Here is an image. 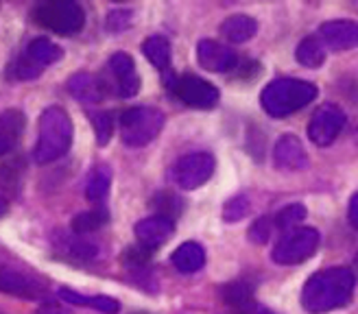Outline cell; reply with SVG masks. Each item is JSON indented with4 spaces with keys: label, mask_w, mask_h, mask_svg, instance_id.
Returning <instances> with one entry per match:
<instances>
[{
    "label": "cell",
    "mask_w": 358,
    "mask_h": 314,
    "mask_svg": "<svg viewBox=\"0 0 358 314\" xmlns=\"http://www.w3.org/2000/svg\"><path fill=\"white\" fill-rule=\"evenodd\" d=\"M214 157L210 153H188L179 157L173 166V181L182 190H194L203 186L212 174H214Z\"/></svg>",
    "instance_id": "obj_7"
},
{
    "label": "cell",
    "mask_w": 358,
    "mask_h": 314,
    "mask_svg": "<svg viewBox=\"0 0 358 314\" xmlns=\"http://www.w3.org/2000/svg\"><path fill=\"white\" fill-rule=\"evenodd\" d=\"M343 127H345V114L341 112V107L328 103V105H321L313 114L310 125H308V137L317 147H328L338 137Z\"/></svg>",
    "instance_id": "obj_9"
},
{
    "label": "cell",
    "mask_w": 358,
    "mask_h": 314,
    "mask_svg": "<svg viewBox=\"0 0 358 314\" xmlns=\"http://www.w3.org/2000/svg\"><path fill=\"white\" fill-rule=\"evenodd\" d=\"M131 11L127 9H116L112 11L110 15H107V20H105V27L107 31H112V33H118V31H124L129 24H131Z\"/></svg>",
    "instance_id": "obj_32"
},
{
    "label": "cell",
    "mask_w": 358,
    "mask_h": 314,
    "mask_svg": "<svg viewBox=\"0 0 358 314\" xmlns=\"http://www.w3.org/2000/svg\"><path fill=\"white\" fill-rule=\"evenodd\" d=\"M73 120L66 114V110L52 105L46 107L40 116V135L33 147L35 164H50L68 153L73 144Z\"/></svg>",
    "instance_id": "obj_2"
},
{
    "label": "cell",
    "mask_w": 358,
    "mask_h": 314,
    "mask_svg": "<svg viewBox=\"0 0 358 314\" xmlns=\"http://www.w3.org/2000/svg\"><path fill=\"white\" fill-rule=\"evenodd\" d=\"M142 52L145 57L157 68V70H166L171 66V42L162 35H153L145 44H142Z\"/></svg>",
    "instance_id": "obj_22"
},
{
    "label": "cell",
    "mask_w": 358,
    "mask_h": 314,
    "mask_svg": "<svg viewBox=\"0 0 358 314\" xmlns=\"http://www.w3.org/2000/svg\"><path fill=\"white\" fill-rule=\"evenodd\" d=\"M40 75H42V66L35 63L27 55V52L20 59H15V63L9 68V77L17 79V81H29V79H35V77H40Z\"/></svg>",
    "instance_id": "obj_28"
},
{
    "label": "cell",
    "mask_w": 358,
    "mask_h": 314,
    "mask_svg": "<svg viewBox=\"0 0 358 314\" xmlns=\"http://www.w3.org/2000/svg\"><path fill=\"white\" fill-rule=\"evenodd\" d=\"M35 314H62L59 310H40V312H35Z\"/></svg>",
    "instance_id": "obj_36"
},
{
    "label": "cell",
    "mask_w": 358,
    "mask_h": 314,
    "mask_svg": "<svg viewBox=\"0 0 358 314\" xmlns=\"http://www.w3.org/2000/svg\"><path fill=\"white\" fill-rule=\"evenodd\" d=\"M173 92L179 100L194 110H212L219 103V87L194 75L179 77L173 83Z\"/></svg>",
    "instance_id": "obj_8"
},
{
    "label": "cell",
    "mask_w": 358,
    "mask_h": 314,
    "mask_svg": "<svg viewBox=\"0 0 358 314\" xmlns=\"http://www.w3.org/2000/svg\"><path fill=\"white\" fill-rule=\"evenodd\" d=\"M33 20L57 35H75L85 24V13L81 5L73 0H50V3L35 7Z\"/></svg>",
    "instance_id": "obj_5"
},
{
    "label": "cell",
    "mask_w": 358,
    "mask_h": 314,
    "mask_svg": "<svg viewBox=\"0 0 358 314\" xmlns=\"http://www.w3.org/2000/svg\"><path fill=\"white\" fill-rule=\"evenodd\" d=\"M142 314H145V312H142Z\"/></svg>",
    "instance_id": "obj_37"
},
{
    "label": "cell",
    "mask_w": 358,
    "mask_h": 314,
    "mask_svg": "<svg viewBox=\"0 0 358 314\" xmlns=\"http://www.w3.org/2000/svg\"><path fill=\"white\" fill-rule=\"evenodd\" d=\"M90 118H92V125H94V131H96V142H99V147H105L107 142H110L112 131H114L112 114L110 112H96V114H90Z\"/></svg>",
    "instance_id": "obj_29"
},
{
    "label": "cell",
    "mask_w": 358,
    "mask_h": 314,
    "mask_svg": "<svg viewBox=\"0 0 358 314\" xmlns=\"http://www.w3.org/2000/svg\"><path fill=\"white\" fill-rule=\"evenodd\" d=\"M356 277L345 267L315 273L301 290V308L308 314H326L350 304Z\"/></svg>",
    "instance_id": "obj_1"
},
{
    "label": "cell",
    "mask_w": 358,
    "mask_h": 314,
    "mask_svg": "<svg viewBox=\"0 0 358 314\" xmlns=\"http://www.w3.org/2000/svg\"><path fill=\"white\" fill-rule=\"evenodd\" d=\"M223 299L229 308H234L238 312H247L249 308L254 306V294L252 288L245 282H229L223 286Z\"/></svg>",
    "instance_id": "obj_23"
},
{
    "label": "cell",
    "mask_w": 358,
    "mask_h": 314,
    "mask_svg": "<svg viewBox=\"0 0 358 314\" xmlns=\"http://www.w3.org/2000/svg\"><path fill=\"white\" fill-rule=\"evenodd\" d=\"M105 223H107V212H103V209H87V212L75 216L73 232L77 236H85V234H92V232L101 230Z\"/></svg>",
    "instance_id": "obj_26"
},
{
    "label": "cell",
    "mask_w": 358,
    "mask_h": 314,
    "mask_svg": "<svg viewBox=\"0 0 358 314\" xmlns=\"http://www.w3.org/2000/svg\"><path fill=\"white\" fill-rule=\"evenodd\" d=\"M0 292L22 297V299H46L48 286L42 279L33 277L24 271L0 269Z\"/></svg>",
    "instance_id": "obj_11"
},
{
    "label": "cell",
    "mask_w": 358,
    "mask_h": 314,
    "mask_svg": "<svg viewBox=\"0 0 358 314\" xmlns=\"http://www.w3.org/2000/svg\"><path fill=\"white\" fill-rule=\"evenodd\" d=\"M317 98V87L301 79H275L260 94L262 110L271 118H286Z\"/></svg>",
    "instance_id": "obj_3"
},
{
    "label": "cell",
    "mask_w": 358,
    "mask_h": 314,
    "mask_svg": "<svg viewBox=\"0 0 358 314\" xmlns=\"http://www.w3.org/2000/svg\"><path fill=\"white\" fill-rule=\"evenodd\" d=\"M171 262L179 273H196L206 264V251L199 242H184L175 249Z\"/></svg>",
    "instance_id": "obj_19"
},
{
    "label": "cell",
    "mask_w": 358,
    "mask_h": 314,
    "mask_svg": "<svg viewBox=\"0 0 358 314\" xmlns=\"http://www.w3.org/2000/svg\"><path fill=\"white\" fill-rule=\"evenodd\" d=\"M155 203H157V209H159V216H166V218H171L173 220V216H177L179 214V209H182V201H179L177 197H173V195H159L157 199H155Z\"/></svg>",
    "instance_id": "obj_33"
},
{
    "label": "cell",
    "mask_w": 358,
    "mask_h": 314,
    "mask_svg": "<svg viewBox=\"0 0 358 314\" xmlns=\"http://www.w3.org/2000/svg\"><path fill=\"white\" fill-rule=\"evenodd\" d=\"M273 164L286 172L306 168L308 155H306V149H303L301 140L297 135H282L278 140L275 149H273Z\"/></svg>",
    "instance_id": "obj_15"
},
{
    "label": "cell",
    "mask_w": 358,
    "mask_h": 314,
    "mask_svg": "<svg viewBox=\"0 0 358 314\" xmlns=\"http://www.w3.org/2000/svg\"><path fill=\"white\" fill-rule=\"evenodd\" d=\"M27 118L20 110H5L0 112V157H5L15 149L24 133Z\"/></svg>",
    "instance_id": "obj_16"
},
{
    "label": "cell",
    "mask_w": 358,
    "mask_h": 314,
    "mask_svg": "<svg viewBox=\"0 0 358 314\" xmlns=\"http://www.w3.org/2000/svg\"><path fill=\"white\" fill-rule=\"evenodd\" d=\"M164 114L155 107H131L120 116V137L127 147H147L164 129Z\"/></svg>",
    "instance_id": "obj_4"
},
{
    "label": "cell",
    "mask_w": 358,
    "mask_h": 314,
    "mask_svg": "<svg viewBox=\"0 0 358 314\" xmlns=\"http://www.w3.org/2000/svg\"><path fill=\"white\" fill-rule=\"evenodd\" d=\"M110 186H112V168L105 166V164H99L90 170V177L85 181V197L87 201L92 203H101L107 199V192H110Z\"/></svg>",
    "instance_id": "obj_21"
},
{
    "label": "cell",
    "mask_w": 358,
    "mask_h": 314,
    "mask_svg": "<svg viewBox=\"0 0 358 314\" xmlns=\"http://www.w3.org/2000/svg\"><path fill=\"white\" fill-rule=\"evenodd\" d=\"M59 297L64 301L73 304V306H81V308H94L103 314H118L120 310V304L112 297H105V294H94V297H85V294H79L77 290H70V288H62L59 290Z\"/></svg>",
    "instance_id": "obj_20"
},
{
    "label": "cell",
    "mask_w": 358,
    "mask_h": 314,
    "mask_svg": "<svg viewBox=\"0 0 358 314\" xmlns=\"http://www.w3.org/2000/svg\"><path fill=\"white\" fill-rule=\"evenodd\" d=\"M303 218H306V207L295 203V205L280 209V212L273 216V225L278 227V230H291V227L299 225Z\"/></svg>",
    "instance_id": "obj_27"
},
{
    "label": "cell",
    "mask_w": 358,
    "mask_h": 314,
    "mask_svg": "<svg viewBox=\"0 0 358 314\" xmlns=\"http://www.w3.org/2000/svg\"><path fill=\"white\" fill-rule=\"evenodd\" d=\"M5 214H7V201L0 199V216H5Z\"/></svg>",
    "instance_id": "obj_35"
},
{
    "label": "cell",
    "mask_w": 358,
    "mask_h": 314,
    "mask_svg": "<svg viewBox=\"0 0 358 314\" xmlns=\"http://www.w3.org/2000/svg\"><path fill=\"white\" fill-rule=\"evenodd\" d=\"M295 57L301 66H306V68H319V66H324L326 61V48L324 44H321L319 38H306V40H301L297 50H295Z\"/></svg>",
    "instance_id": "obj_25"
},
{
    "label": "cell",
    "mask_w": 358,
    "mask_h": 314,
    "mask_svg": "<svg viewBox=\"0 0 358 314\" xmlns=\"http://www.w3.org/2000/svg\"><path fill=\"white\" fill-rule=\"evenodd\" d=\"M196 61L208 73H229L238 66L236 52L214 40H201L196 44Z\"/></svg>",
    "instance_id": "obj_12"
},
{
    "label": "cell",
    "mask_w": 358,
    "mask_h": 314,
    "mask_svg": "<svg viewBox=\"0 0 358 314\" xmlns=\"http://www.w3.org/2000/svg\"><path fill=\"white\" fill-rule=\"evenodd\" d=\"M256 33H258L256 17L247 15V13L229 15L227 20L221 24V35L231 44H245V42L252 40Z\"/></svg>",
    "instance_id": "obj_17"
},
{
    "label": "cell",
    "mask_w": 358,
    "mask_h": 314,
    "mask_svg": "<svg viewBox=\"0 0 358 314\" xmlns=\"http://www.w3.org/2000/svg\"><path fill=\"white\" fill-rule=\"evenodd\" d=\"M68 92L73 94L77 100L85 103V105H94V103H99L103 98L105 87L94 75L77 73V75H73L68 79Z\"/></svg>",
    "instance_id": "obj_18"
},
{
    "label": "cell",
    "mask_w": 358,
    "mask_h": 314,
    "mask_svg": "<svg viewBox=\"0 0 358 314\" xmlns=\"http://www.w3.org/2000/svg\"><path fill=\"white\" fill-rule=\"evenodd\" d=\"M348 216H350V223L352 227L358 232V192L350 199V207H348Z\"/></svg>",
    "instance_id": "obj_34"
},
{
    "label": "cell",
    "mask_w": 358,
    "mask_h": 314,
    "mask_svg": "<svg viewBox=\"0 0 358 314\" xmlns=\"http://www.w3.org/2000/svg\"><path fill=\"white\" fill-rule=\"evenodd\" d=\"M136 238L140 242V247L145 251H151V249H157L162 247V244L173 236L175 232V225L171 218L166 216H149V218H142L136 223Z\"/></svg>",
    "instance_id": "obj_13"
},
{
    "label": "cell",
    "mask_w": 358,
    "mask_h": 314,
    "mask_svg": "<svg viewBox=\"0 0 358 314\" xmlns=\"http://www.w3.org/2000/svg\"><path fill=\"white\" fill-rule=\"evenodd\" d=\"M319 40L332 50H350L358 46V22L332 20L319 27Z\"/></svg>",
    "instance_id": "obj_14"
},
{
    "label": "cell",
    "mask_w": 358,
    "mask_h": 314,
    "mask_svg": "<svg viewBox=\"0 0 358 314\" xmlns=\"http://www.w3.org/2000/svg\"><path fill=\"white\" fill-rule=\"evenodd\" d=\"M110 85L120 98H131L140 92V77L136 73V63L127 52H114L107 61Z\"/></svg>",
    "instance_id": "obj_10"
},
{
    "label": "cell",
    "mask_w": 358,
    "mask_h": 314,
    "mask_svg": "<svg viewBox=\"0 0 358 314\" xmlns=\"http://www.w3.org/2000/svg\"><path fill=\"white\" fill-rule=\"evenodd\" d=\"M273 230H275L273 218L271 216H262V218H258L254 223V227L249 230L247 236H249V240H254L256 244H266L268 238H271V234H273Z\"/></svg>",
    "instance_id": "obj_30"
},
{
    "label": "cell",
    "mask_w": 358,
    "mask_h": 314,
    "mask_svg": "<svg viewBox=\"0 0 358 314\" xmlns=\"http://www.w3.org/2000/svg\"><path fill=\"white\" fill-rule=\"evenodd\" d=\"M27 55L38 63V66H50V63H55L62 59V48L57 44H52L50 40L46 38H38V40H33L29 46H27Z\"/></svg>",
    "instance_id": "obj_24"
},
{
    "label": "cell",
    "mask_w": 358,
    "mask_h": 314,
    "mask_svg": "<svg viewBox=\"0 0 358 314\" xmlns=\"http://www.w3.org/2000/svg\"><path fill=\"white\" fill-rule=\"evenodd\" d=\"M319 247V232L313 227H297L284 234L273 247V262L280 267H293L306 262Z\"/></svg>",
    "instance_id": "obj_6"
},
{
    "label": "cell",
    "mask_w": 358,
    "mask_h": 314,
    "mask_svg": "<svg viewBox=\"0 0 358 314\" xmlns=\"http://www.w3.org/2000/svg\"><path fill=\"white\" fill-rule=\"evenodd\" d=\"M249 212V199L247 197H234V199H229L223 207V218L225 220H241L243 216H247Z\"/></svg>",
    "instance_id": "obj_31"
}]
</instances>
